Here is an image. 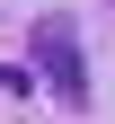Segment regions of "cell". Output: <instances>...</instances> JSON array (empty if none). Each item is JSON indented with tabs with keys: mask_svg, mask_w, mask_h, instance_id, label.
Here are the masks:
<instances>
[{
	"mask_svg": "<svg viewBox=\"0 0 115 124\" xmlns=\"http://www.w3.org/2000/svg\"><path fill=\"white\" fill-rule=\"evenodd\" d=\"M27 53H36L44 89H53L62 106H89V53H80V27L62 18V9H44V18H36V36H27Z\"/></svg>",
	"mask_w": 115,
	"mask_h": 124,
	"instance_id": "1",
	"label": "cell"
}]
</instances>
